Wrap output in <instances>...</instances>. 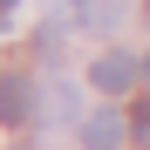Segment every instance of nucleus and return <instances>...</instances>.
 Returning a JSON list of instances; mask_svg holds the SVG:
<instances>
[{
	"mask_svg": "<svg viewBox=\"0 0 150 150\" xmlns=\"http://www.w3.org/2000/svg\"><path fill=\"white\" fill-rule=\"evenodd\" d=\"M34 116H41V89L28 75H0V123L21 130V123H34Z\"/></svg>",
	"mask_w": 150,
	"mask_h": 150,
	"instance_id": "obj_1",
	"label": "nucleus"
},
{
	"mask_svg": "<svg viewBox=\"0 0 150 150\" xmlns=\"http://www.w3.org/2000/svg\"><path fill=\"white\" fill-rule=\"evenodd\" d=\"M137 75H143V62H137V55H123V48H109V55H96L89 82L103 89V96H130V89H137Z\"/></svg>",
	"mask_w": 150,
	"mask_h": 150,
	"instance_id": "obj_2",
	"label": "nucleus"
},
{
	"mask_svg": "<svg viewBox=\"0 0 150 150\" xmlns=\"http://www.w3.org/2000/svg\"><path fill=\"white\" fill-rule=\"evenodd\" d=\"M82 143H89V150H116V143H123V109H96V116H82Z\"/></svg>",
	"mask_w": 150,
	"mask_h": 150,
	"instance_id": "obj_3",
	"label": "nucleus"
},
{
	"mask_svg": "<svg viewBox=\"0 0 150 150\" xmlns=\"http://www.w3.org/2000/svg\"><path fill=\"white\" fill-rule=\"evenodd\" d=\"M68 116H75V89L68 82H48L41 89V123H68Z\"/></svg>",
	"mask_w": 150,
	"mask_h": 150,
	"instance_id": "obj_4",
	"label": "nucleus"
},
{
	"mask_svg": "<svg viewBox=\"0 0 150 150\" xmlns=\"http://www.w3.org/2000/svg\"><path fill=\"white\" fill-rule=\"evenodd\" d=\"M130 130H137V143L150 150V103H137V109H130Z\"/></svg>",
	"mask_w": 150,
	"mask_h": 150,
	"instance_id": "obj_5",
	"label": "nucleus"
},
{
	"mask_svg": "<svg viewBox=\"0 0 150 150\" xmlns=\"http://www.w3.org/2000/svg\"><path fill=\"white\" fill-rule=\"evenodd\" d=\"M0 28H7V7H0Z\"/></svg>",
	"mask_w": 150,
	"mask_h": 150,
	"instance_id": "obj_6",
	"label": "nucleus"
},
{
	"mask_svg": "<svg viewBox=\"0 0 150 150\" xmlns=\"http://www.w3.org/2000/svg\"><path fill=\"white\" fill-rule=\"evenodd\" d=\"M143 75H150V55H143Z\"/></svg>",
	"mask_w": 150,
	"mask_h": 150,
	"instance_id": "obj_7",
	"label": "nucleus"
},
{
	"mask_svg": "<svg viewBox=\"0 0 150 150\" xmlns=\"http://www.w3.org/2000/svg\"><path fill=\"white\" fill-rule=\"evenodd\" d=\"M0 7H14V0H0Z\"/></svg>",
	"mask_w": 150,
	"mask_h": 150,
	"instance_id": "obj_8",
	"label": "nucleus"
}]
</instances>
